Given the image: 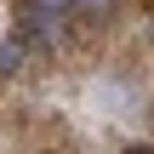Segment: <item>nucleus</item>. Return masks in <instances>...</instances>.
I'll return each instance as SVG.
<instances>
[{
  "mask_svg": "<svg viewBox=\"0 0 154 154\" xmlns=\"http://www.w3.org/2000/svg\"><path fill=\"white\" fill-rule=\"evenodd\" d=\"M23 63H29V46H23V34H11V40H0V80H11V74H23Z\"/></svg>",
  "mask_w": 154,
  "mask_h": 154,
  "instance_id": "nucleus-1",
  "label": "nucleus"
},
{
  "mask_svg": "<svg viewBox=\"0 0 154 154\" xmlns=\"http://www.w3.org/2000/svg\"><path fill=\"white\" fill-rule=\"evenodd\" d=\"M126 154H154V149H149V143H137V149H126Z\"/></svg>",
  "mask_w": 154,
  "mask_h": 154,
  "instance_id": "nucleus-4",
  "label": "nucleus"
},
{
  "mask_svg": "<svg viewBox=\"0 0 154 154\" xmlns=\"http://www.w3.org/2000/svg\"><path fill=\"white\" fill-rule=\"evenodd\" d=\"M114 6H120V0H74L80 17H114Z\"/></svg>",
  "mask_w": 154,
  "mask_h": 154,
  "instance_id": "nucleus-2",
  "label": "nucleus"
},
{
  "mask_svg": "<svg viewBox=\"0 0 154 154\" xmlns=\"http://www.w3.org/2000/svg\"><path fill=\"white\" fill-rule=\"evenodd\" d=\"M29 11H46V17H69L74 11V0H23Z\"/></svg>",
  "mask_w": 154,
  "mask_h": 154,
  "instance_id": "nucleus-3",
  "label": "nucleus"
}]
</instances>
